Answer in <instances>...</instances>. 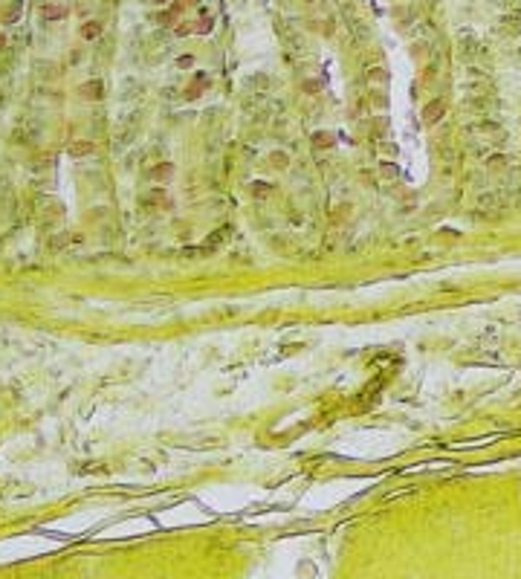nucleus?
<instances>
[{"mask_svg": "<svg viewBox=\"0 0 521 579\" xmlns=\"http://www.w3.org/2000/svg\"><path fill=\"white\" fill-rule=\"evenodd\" d=\"M96 32H99V26H96V23L84 26V38H96Z\"/></svg>", "mask_w": 521, "mask_h": 579, "instance_id": "0eeeda50", "label": "nucleus"}, {"mask_svg": "<svg viewBox=\"0 0 521 579\" xmlns=\"http://www.w3.org/2000/svg\"><path fill=\"white\" fill-rule=\"evenodd\" d=\"M313 142H316V148H319V145H322V148H330V145H333V136H330V133H316Z\"/></svg>", "mask_w": 521, "mask_h": 579, "instance_id": "20e7f679", "label": "nucleus"}, {"mask_svg": "<svg viewBox=\"0 0 521 579\" xmlns=\"http://www.w3.org/2000/svg\"><path fill=\"white\" fill-rule=\"evenodd\" d=\"M379 174H382V177H388V180H394V177H397V165H382Z\"/></svg>", "mask_w": 521, "mask_h": 579, "instance_id": "423d86ee", "label": "nucleus"}, {"mask_svg": "<svg viewBox=\"0 0 521 579\" xmlns=\"http://www.w3.org/2000/svg\"><path fill=\"white\" fill-rule=\"evenodd\" d=\"M194 64V55H180V67H191Z\"/></svg>", "mask_w": 521, "mask_h": 579, "instance_id": "6e6552de", "label": "nucleus"}, {"mask_svg": "<svg viewBox=\"0 0 521 579\" xmlns=\"http://www.w3.org/2000/svg\"><path fill=\"white\" fill-rule=\"evenodd\" d=\"M252 194H272V182H252Z\"/></svg>", "mask_w": 521, "mask_h": 579, "instance_id": "39448f33", "label": "nucleus"}, {"mask_svg": "<svg viewBox=\"0 0 521 579\" xmlns=\"http://www.w3.org/2000/svg\"><path fill=\"white\" fill-rule=\"evenodd\" d=\"M154 3H165V0H154Z\"/></svg>", "mask_w": 521, "mask_h": 579, "instance_id": "1a4fd4ad", "label": "nucleus"}, {"mask_svg": "<svg viewBox=\"0 0 521 579\" xmlns=\"http://www.w3.org/2000/svg\"><path fill=\"white\" fill-rule=\"evenodd\" d=\"M269 163L275 165V168H287L289 165V160H287V154H281V151H275L272 157H269Z\"/></svg>", "mask_w": 521, "mask_h": 579, "instance_id": "7ed1b4c3", "label": "nucleus"}, {"mask_svg": "<svg viewBox=\"0 0 521 579\" xmlns=\"http://www.w3.org/2000/svg\"><path fill=\"white\" fill-rule=\"evenodd\" d=\"M443 110H446V108H443V102H440V99H434V102H429V108L423 110V119L431 125V122H437V119L443 116Z\"/></svg>", "mask_w": 521, "mask_h": 579, "instance_id": "f257e3e1", "label": "nucleus"}, {"mask_svg": "<svg viewBox=\"0 0 521 579\" xmlns=\"http://www.w3.org/2000/svg\"><path fill=\"white\" fill-rule=\"evenodd\" d=\"M151 174H154V180H162V182H165V180H171L174 165H171V163H162V165H157Z\"/></svg>", "mask_w": 521, "mask_h": 579, "instance_id": "f03ea898", "label": "nucleus"}]
</instances>
